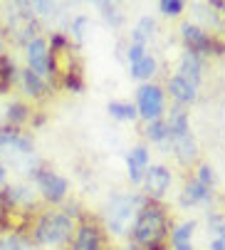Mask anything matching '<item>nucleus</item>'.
<instances>
[{
	"label": "nucleus",
	"instance_id": "1",
	"mask_svg": "<svg viewBox=\"0 0 225 250\" xmlns=\"http://www.w3.org/2000/svg\"><path fill=\"white\" fill-rule=\"evenodd\" d=\"M164 233H166V221L159 213V208H143L134 226V238L143 245H156L164 238Z\"/></svg>",
	"mask_w": 225,
	"mask_h": 250
},
{
	"label": "nucleus",
	"instance_id": "2",
	"mask_svg": "<svg viewBox=\"0 0 225 250\" xmlns=\"http://www.w3.org/2000/svg\"><path fill=\"white\" fill-rule=\"evenodd\" d=\"M69 233H72V221L67 216H60V213L42 216V221L37 223V238L45 245H57V243L67 240Z\"/></svg>",
	"mask_w": 225,
	"mask_h": 250
},
{
	"label": "nucleus",
	"instance_id": "3",
	"mask_svg": "<svg viewBox=\"0 0 225 250\" xmlns=\"http://www.w3.org/2000/svg\"><path fill=\"white\" fill-rule=\"evenodd\" d=\"M131 216H134V198H129V196L114 198L109 203V208H106V223L117 235L126 233Z\"/></svg>",
	"mask_w": 225,
	"mask_h": 250
},
{
	"label": "nucleus",
	"instance_id": "4",
	"mask_svg": "<svg viewBox=\"0 0 225 250\" xmlns=\"http://www.w3.org/2000/svg\"><path fill=\"white\" fill-rule=\"evenodd\" d=\"M139 112L146 119H159L164 112V94L159 87L154 84H146L139 89Z\"/></svg>",
	"mask_w": 225,
	"mask_h": 250
},
{
	"label": "nucleus",
	"instance_id": "5",
	"mask_svg": "<svg viewBox=\"0 0 225 250\" xmlns=\"http://www.w3.org/2000/svg\"><path fill=\"white\" fill-rule=\"evenodd\" d=\"M32 154V146H30V141L18 136V134H0V156H10L13 161H18L20 156H30Z\"/></svg>",
	"mask_w": 225,
	"mask_h": 250
},
{
	"label": "nucleus",
	"instance_id": "6",
	"mask_svg": "<svg viewBox=\"0 0 225 250\" xmlns=\"http://www.w3.org/2000/svg\"><path fill=\"white\" fill-rule=\"evenodd\" d=\"M47 42L45 40H32L27 45V64H30V72H35L37 77H42L47 75V69H50V62H47Z\"/></svg>",
	"mask_w": 225,
	"mask_h": 250
},
{
	"label": "nucleus",
	"instance_id": "7",
	"mask_svg": "<svg viewBox=\"0 0 225 250\" xmlns=\"http://www.w3.org/2000/svg\"><path fill=\"white\" fill-rule=\"evenodd\" d=\"M37 181H40V188L45 193L47 201H62L64 193H67V181L62 176L52 173V171H42V173H37Z\"/></svg>",
	"mask_w": 225,
	"mask_h": 250
},
{
	"label": "nucleus",
	"instance_id": "8",
	"mask_svg": "<svg viewBox=\"0 0 225 250\" xmlns=\"http://www.w3.org/2000/svg\"><path fill=\"white\" fill-rule=\"evenodd\" d=\"M168 184H171V176L164 166H154L146 171V191L151 196H156V198L164 196L168 191Z\"/></svg>",
	"mask_w": 225,
	"mask_h": 250
},
{
	"label": "nucleus",
	"instance_id": "9",
	"mask_svg": "<svg viewBox=\"0 0 225 250\" xmlns=\"http://www.w3.org/2000/svg\"><path fill=\"white\" fill-rule=\"evenodd\" d=\"M146 166H148V151L146 149H134L129 154V176L131 181H141L143 173H146Z\"/></svg>",
	"mask_w": 225,
	"mask_h": 250
},
{
	"label": "nucleus",
	"instance_id": "10",
	"mask_svg": "<svg viewBox=\"0 0 225 250\" xmlns=\"http://www.w3.org/2000/svg\"><path fill=\"white\" fill-rule=\"evenodd\" d=\"M173 146H176V154H178L181 161H193L196 159V141L188 131L173 136Z\"/></svg>",
	"mask_w": 225,
	"mask_h": 250
},
{
	"label": "nucleus",
	"instance_id": "11",
	"mask_svg": "<svg viewBox=\"0 0 225 250\" xmlns=\"http://www.w3.org/2000/svg\"><path fill=\"white\" fill-rule=\"evenodd\" d=\"M183 38L185 42H188L196 52L201 50H208L210 47V40H208V35L201 30V27H193V25H183Z\"/></svg>",
	"mask_w": 225,
	"mask_h": 250
},
{
	"label": "nucleus",
	"instance_id": "12",
	"mask_svg": "<svg viewBox=\"0 0 225 250\" xmlns=\"http://www.w3.org/2000/svg\"><path fill=\"white\" fill-rule=\"evenodd\" d=\"M181 80L191 82L193 87L198 84V80H201V62H198L196 55H185L183 57V62H181Z\"/></svg>",
	"mask_w": 225,
	"mask_h": 250
},
{
	"label": "nucleus",
	"instance_id": "13",
	"mask_svg": "<svg viewBox=\"0 0 225 250\" xmlns=\"http://www.w3.org/2000/svg\"><path fill=\"white\" fill-rule=\"evenodd\" d=\"M74 250H99V233L92 226L80 228L77 240H74Z\"/></svg>",
	"mask_w": 225,
	"mask_h": 250
},
{
	"label": "nucleus",
	"instance_id": "14",
	"mask_svg": "<svg viewBox=\"0 0 225 250\" xmlns=\"http://www.w3.org/2000/svg\"><path fill=\"white\" fill-rule=\"evenodd\" d=\"M168 92H171L178 102H193V99H196V87H193L191 82L181 80V77H173V80L168 82Z\"/></svg>",
	"mask_w": 225,
	"mask_h": 250
},
{
	"label": "nucleus",
	"instance_id": "15",
	"mask_svg": "<svg viewBox=\"0 0 225 250\" xmlns=\"http://www.w3.org/2000/svg\"><path fill=\"white\" fill-rule=\"evenodd\" d=\"M168 134L171 136H178V134H185L188 131V119H185V112L181 109V106H176V109H171V117H168Z\"/></svg>",
	"mask_w": 225,
	"mask_h": 250
},
{
	"label": "nucleus",
	"instance_id": "16",
	"mask_svg": "<svg viewBox=\"0 0 225 250\" xmlns=\"http://www.w3.org/2000/svg\"><path fill=\"white\" fill-rule=\"evenodd\" d=\"M131 72H134V77H139V80L151 77V75L156 72V60H154L151 55H143L141 60H136V62L131 64Z\"/></svg>",
	"mask_w": 225,
	"mask_h": 250
},
{
	"label": "nucleus",
	"instance_id": "17",
	"mask_svg": "<svg viewBox=\"0 0 225 250\" xmlns=\"http://www.w3.org/2000/svg\"><path fill=\"white\" fill-rule=\"evenodd\" d=\"M208 196V186H203V184H198V181H193V184H188L185 186V191H183V203H198V201H203Z\"/></svg>",
	"mask_w": 225,
	"mask_h": 250
},
{
	"label": "nucleus",
	"instance_id": "18",
	"mask_svg": "<svg viewBox=\"0 0 225 250\" xmlns=\"http://www.w3.org/2000/svg\"><path fill=\"white\" fill-rule=\"evenodd\" d=\"M109 114L117 117V119H134L136 117V109L126 102H111L109 104Z\"/></svg>",
	"mask_w": 225,
	"mask_h": 250
},
{
	"label": "nucleus",
	"instance_id": "19",
	"mask_svg": "<svg viewBox=\"0 0 225 250\" xmlns=\"http://www.w3.org/2000/svg\"><path fill=\"white\" fill-rule=\"evenodd\" d=\"M151 35H154V20H151V18H141L139 25H136V30H134V40H136V45H141L143 40H148Z\"/></svg>",
	"mask_w": 225,
	"mask_h": 250
},
{
	"label": "nucleus",
	"instance_id": "20",
	"mask_svg": "<svg viewBox=\"0 0 225 250\" xmlns=\"http://www.w3.org/2000/svg\"><path fill=\"white\" fill-rule=\"evenodd\" d=\"M146 134H148V139H154V141H164V139L168 136V126H166L164 122H159V119H154L151 124H148V129H146Z\"/></svg>",
	"mask_w": 225,
	"mask_h": 250
},
{
	"label": "nucleus",
	"instance_id": "21",
	"mask_svg": "<svg viewBox=\"0 0 225 250\" xmlns=\"http://www.w3.org/2000/svg\"><path fill=\"white\" fill-rule=\"evenodd\" d=\"M22 82H25L27 92H30V94H35V97L42 92V80L37 77L35 72H30V69H27V72H22Z\"/></svg>",
	"mask_w": 225,
	"mask_h": 250
},
{
	"label": "nucleus",
	"instance_id": "22",
	"mask_svg": "<svg viewBox=\"0 0 225 250\" xmlns=\"http://www.w3.org/2000/svg\"><path fill=\"white\" fill-rule=\"evenodd\" d=\"M191 233H193V223H183V226L173 233V245H188Z\"/></svg>",
	"mask_w": 225,
	"mask_h": 250
},
{
	"label": "nucleus",
	"instance_id": "23",
	"mask_svg": "<svg viewBox=\"0 0 225 250\" xmlns=\"http://www.w3.org/2000/svg\"><path fill=\"white\" fill-rule=\"evenodd\" d=\"M161 10H164L166 15H178V13L183 10V3H181V0H164Z\"/></svg>",
	"mask_w": 225,
	"mask_h": 250
},
{
	"label": "nucleus",
	"instance_id": "24",
	"mask_svg": "<svg viewBox=\"0 0 225 250\" xmlns=\"http://www.w3.org/2000/svg\"><path fill=\"white\" fill-rule=\"evenodd\" d=\"M8 117H10V122H22V119L27 117V109H25L22 104H13L10 112H8Z\"/></svg>",
	"mask_w": 225,
	"mask_h": 250
},
{
	"label": "nucleus",
	"instance_id": "25",
	"mask_svg": "<svg viewBox=\"0 0 225 250\" xmlns=\"http://www.w3.org/2000/svg\"><path fill=\"white\" fill-rule=\"evenodd\" d=\"M141 57H143V47H141V45L129 47V60H131V64H134L136 60H141Z\"/></svg>",
	"mask_w": 225,
	"mask_h": 250
},
{
	"label": "nucleus",
	"instance_id": "26",
	"mask_svg": "<svg viewBox=\"0 0 225 250\" xmlns=\"http://www.w3.org/2000/svg\"><path fill=\"white\" fill-rule=\"evenodd\" d=\"M210 181H213V171H210L208 166H203V168H201V181H198V184L205 186V184H210Z\"/></svg>",
	"mask_w": 225,
	"mask_h": 250
},
{
	"label": "nucleus",
	"instance_id": "27",
	"mask_svg": "<svg viewBox=\"0 0 225 250\" xmlns=\"http://www.w3.org/2000/svg\"><path fill=\"white\" fill-rule=\"evenodd\" d=\"M213 250H225V238H218V240H213Z\"/></svg>",
	"mask_w": 225,
	"mask_h": 250
},
{
	"label": "nucleus",
	"instance_id": "28",
	"mask_svg": "<svg viewBox=\"0 0 225 250\" xmlns=\"http://www.w3.org/2000/svg\"><path fill=\"white\" fill-rule=\"evenodd\" d=\"M3 181H5V166L0 164V184H3Z\"/></svg>",
	"mask_w": 225,
	"mask_h": 250
},
{
	"label": "nucleus",
	"instance_id": "29",
	"mask_svg": "<svg viewBox=\"0 0 225 250\" xmlns=\"http://www.w3.org/2000/svg\"><path fill=\"white\" fill-rule=\"evenodd\" d=\"M176 250H193V248H191V243H188V245H176Z\"/></svg>",
	"mask_w": 225,
	"mask_h": 250
}]
</instances>
